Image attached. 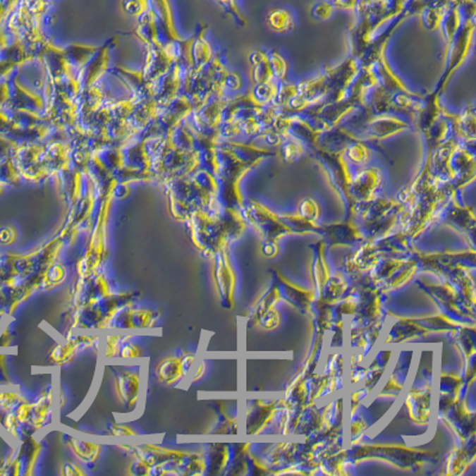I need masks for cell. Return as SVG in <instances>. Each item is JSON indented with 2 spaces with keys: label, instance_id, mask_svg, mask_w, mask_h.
<instances>
[{
  "label": "cell",
  "instance_id": "obj_1",
  "mask_svg": "<svg viewBox=\"0 0 476 476\" xmlns=\"http://www.w3.org/2000/svg\"><path fill=\"white\" fill-rule=\"evenodd\" d=\"M275 155H278V152L269 149L255 148L250 145L236 142L217 143L214 152V176L221 198L230 204H240V180L264 157Z\"/></svg>",
  "mask_w": 476,
  "mask_h": 476
},
{
  "label": "cell",
  "instance_id": "obj_2",
  "mask_svg": "<svg viewBox=\"0 0 476 476\" xmlns=\"http://www.w3.org/2000/svg\"><path fill=\"white\" fill-rule=\"evenodd\" d=\"M358 63V59L350 55L337 67L327 69L317 78L298 84L297 95L286 110L297 114L318 104L334 103L342 99L361 69Z\"/></svg>",
  "mask_w": 476,
  "mask_h": 476
},
{
  "label": "cell",
  "instance_id": "obj_3",
  "mask_svg": "<svg viewBox=\"0 0 476 476\" xmlns=\"http://www.w3.org/2000/svg\"><path fill=\"white\" fill-rule=\"evenodd\" d=\"M118 183V180L114 176H107V179L103 181V183H100V195H103V199L87 250L76 264V271L79 278H86L95 274L100 264L104 262V260L106 259L107 218L110 212L111 202L114 197V190Z\"/></svg>",
  "mask_w": 476,
  "mask_h": 476
},
{
  "label": "cell",
  "instance_id": "obj_4",
  "mask_svg": "<svg viewBox=\"0 0 476 476\" xmlns=\"http://www.w3.org/2000/svg\"><path fill=\"white\" fill-rule=\"evenodd\" d=\"M131 294H111L97 304L73 309L72 328L106 329L116 315L131 304Z\"/></svg>",
  "mask_w": 476,
  "mask_h": 476
},
{
  "label": "cell",
  "instance_id": "obj_5",
  "mask_svg": "<svg viewBox=\"0 0 476 476\" xmlns=\"http://www.w3.org/2000/svg\"><path fill=\"white\" fill-rule=\"evenodd\" d=\"M350 126V130H356V133H353L355 138L360 140H370V141H379L392 136L394 133L410 129V124L405 121L394 118L387 114H379V116H370L365 114L363 119H353L348 123Z\"/></svg>",
  "mask_w": 476,
  "mask_h": 476
},
{
  "label": "cell",
  "instance_id": "obj_6",
  "mask_svg": "<svg viewBox=\"0 0 476 476\" xmlns=\"http://www.w3.org/2000/svg\"><path fill=\"white\" fill-rule=\"evenodd\" d=\"M111 294L112 291L110 282L102 273H95L86 278H79L73 287V309L97 304L98 301L109 297Z\"/></svg>",
  "mask_w": 476,
  "mask_h": 476
},
{
  "label": "cell",
  "instance_id": "obj_7",
  "mask_svg": "<svg viewBox=\"0 0 476 476\" xmlns=\"http://www.w3.org/2000/svg\"><path fill=\"white\" fill-rule=\"evenodd\" d=\"M472 30H474V27L472 24H468V25L465 24V27L462 28L461 31L458 32V35H455V37L453 38V41L450 42L449 46H446L448 47L446 69L443 74L442 79L438 84L437 90L434 92L436 94L439 95L450 75L465 61V57L468 55L469 49H470V46H472Z\"/></svg>",
  "mask_w": 476,
  "mask_h": 476
},
{
  "label": "cell",
  "instance_id": "obj_8",
  "mask_svg": "<svg viewBox=\"0 0 476 476\" xmlns=\"http://www.w3.org/2000/svg\"><path fill=\"white\" fill-rule=\"evenodd\" d=\"M141 387V374L138 373V370H122L116 375L114 389L126 411L133 412L138 408Z\"/></svg>",
  "mask_w": 476,
  "mask_h": 476
},
{
  "label": "cell",
  "instance_id": "obj_9",
  "mask_svg": "<svg viewBox=\"0 0 476 476\" xmlns=\"http://www.w3.org/2000/svg\"><path fill=\"white\" fill-rule=\"evenodd\" d=\"M195 361L193 355L183 356H169L164 358L155 367V375L161 384L173 386L186 377L192 363Z\"/></svg>",
  "mask_w": 476,
  "mask_h": 476
},
{
  "label": "cell",
  "instance_id": "obj_10",
  "mask_svg": "<svg viewBox=\"0 0 476 476\" xmlns=\"http://www.w3.org/2000/svg\"><path fill=\"white\" fill-rule=\"evenodd\" d=\"M99 337L97 336H75L71 337L65 343H59L50 353V362L54 366H63L71 362L74 356L80 350L98 346Z\"/></svg>",
  "mask_w": 476,
  "mask_h": 476
},
{
  "label": "cell",
  "instance_id": "obj_11",
  "mask_svg": "<svg viewBox=\"0 0 476 476\" xmlns=\"http://www.w3.org/2000/svg\"><path fill=\"white\" fill-rule=\"evenodd\" d=\"M130 306H126L116 315L111 322L110 328L116 330L147 329L152 327L157 322V313L147 309H133Z\"/></svg>",
  "mask_w": 476,
  "mask_h": 476
},
{
  "label": "cell",
  "instance_id": "obj_12",
  "mask_svg": "<svg viewBox=\"0 0 476 476\" xmlns=\"http://www.w3.org/2000/svg\"><path fill=\"white\" fill-rule=\"evenodd\" d=\"M53 412V391H43L36 404L23 405L19 410V418L22 422H30L32 427L42 429L49 422Z\"/></svg>",
  "mask_w": 476,
  "mask_h": 476
},
{
  "label": "cell",
  "instance_id": "obj_13",
  "mask_svg": "<svg viewBox=\"0 0 476 476\" xmlns=\"http://www.w3.org/2000/svg\"><path fill=\"white\" fill-rule=\"evenodd\" d=\"M382 181L381 171L377 168H365L351 178L349 195L351 198L370 199Z\"/></svg>",
  "mask_w": 476,
  "mask_h": 476
},
{
  "label": "cell",
  "instance_id": "obj_14",
  "mask_svg": "<svg viewBox=\"0 0 476 476\" xmlns=\"http://www.w3.org/2000/svg\"><path fill=\"white\" fill-rule=\"evenodd\" d=\"M66 437H67L66 438V446H68L71 453L76 458H79L84 463H94L98 460L100 451H102L100 444L85 442L83 439L72 437V436H66Z\"/></svg>",
  "mask_w": 476,
  "mask_h": 476
},
{
  "label": "cell",
  "instance_id": "obj_15",
  "mask_svg": "<svg viewBox=\"0 0 476 476\" xmlns=\"http://www.w3.org/2000/svg\"><path fill=\"white\" fill-rule=\"evenodd\" d=\"M252 65V79L256 85L267 84L274 81V76L271 73V63L266 51H254L249 57Z\"/></svg>",
  "mask_w": 476,
  "mask_h": 476
},
{
  "label": "cell",
  "instance_id": "obj_16",
  "mask_svg": "<svg viewBox=\"0 0 476 476\" xmlns=\"http://www.w3.org/2000/svg\"><path fill=\"white\" fill-rule=\"evenodd\" d=\"M344 159L348 164L355 167H362L370 161L372 150L370 147L363 142V140L354 138L348 143L347 148L344 149Z\"/></svg>",
  "mask_w": 476,
  "mask_h": 476
},
{
  "label": "cell",
  "instance_id": "obj_17",
  "mask_svg": "<svg viewBox=\"0 0 476 476\" xmlns=\"http://www.w3.org/2000/svg\"><path fill=\"white\" fill-rule=\"evenodd\" d=\"M282 136V141L279 145V150L283 160L287 162H293L298 160L299 157H303L305 154V149L306 145L303 142L299 141L297 138H292L290 135L285 133H280Z\"/></svg>",
  "mask_w": 476,
  "mask_h": 476
},
{
  "label": "cell",
  "instance_id": "obj_18",
  "mask_svg": "<svg viewBox=\"0 0 476 476\" xmlns=\"http://www.w3.org/2000/svg\"><path fill=\"white\" fill-rule=\"evenodd\" d=\"M67 278V269L61 263H53L43 275L41 288L49 291L54 287L61 285Z\"/></svg>",
  "mask_w": 476,
  "mask_h": 476
},
{
  "label": "cell",
  "instance_id": "obj_19",
  "mask_svg": "<svg viewBox=\"0 0 476 476\" xmlns=\"http://www.w3.org/2000/svg\"><path fill=\"white\" fill-rule=\"evenodd\" d=\"M268 27L275 32H286L293 29V18L285 10L271 11L267 19Z\"/></svg>",
  "mask_w": 476,
  "mask_h": 476
},
{
  "label": "cell",
  "instance_id": "obj_20",
  "mask_svg": "<svg viewBox=\"0 0 476 476\" xmlns=\"http://www.w3.org/2000/svg\"><path fill=\"white\" fill-rule=\"evenodd\" d=\"M268 59H269L271 73H273L275 80L279 81V83L285 81L287 65H286L283 57L276 50H271V53H268Z\"/></svg>",
  "mask_w": 476,
  "mask_h": 476
},
{
  "label": "cell",
  "instance_id": "obj_21",
  "mask_svg": "<svg viewBox=\"0 0 476 476\" xmlns=\"http://www.w3.org/2000/svg\"><path fill=\"white\" fill-rule=\"evenodd\" d=\"M131 336L109 335L105 341V358H112L118 356L123 343L129 341Z\"/></svg>",
  "mask_w": 476,
  "mask_h": 476
},
{
  "label": "cell",
  "instance_id": "obj_22",
  "mask_svg": "<svg viewBox=\"0 0 476 476\" xmlns=\"http://www.w3.org/2000/svg\"><path fill=\"white\" fill-rule=\"evenodd\" d=\"M118 356L121 358H124V360H133V358H141L143 356V353H142L141 348L138 347L136 344L126 341V342L123 343Z\"/></svg>",
  "mask_w": 476,
  "mask_h": 476
},
{
  "label": "cell",
  "instance_id": "obj_23",
  "mask_svg": "<svg viewBox=\"0 0 476 476\" xmlns=\"http://www.w3.org/2000/svg\"><path fill=\"white\" fill-rule=\"evenodd\" d=\"M109 434L114 437H133L138 432L126 424H111L109 425Z\"/></svg>",
  "mask_w": 476,
  "mask_h": 476
},
{
  "label": "cell",
  "instance_id": "obj_24",
  "mask_svg": "<svg viewBox=\"0 0 476 476\" xmlns=\"http://www.w3.org/2000/svg\"><path fill=\"white\" fill-rule=\"evenodd\" d=\"M150 469H152V467H150L148 463H145V462L136 458V460L133 461V465H131V474L138 476L150 475Z\"/></svg>",
  "mask_w": 476,
  "mask_h": 476
},
{
  "label": "cell",
  "instance_id": "obj_25",
  "mask_svg": "<svg viewBox=\"0 0 476 476\" xmlns=\"http://www.w3.org/2000/svg\"><path fill=\"white\" fill-rule=\"evenodd\" d=\"M62 474L66 476H83L85 475L84 470L80 465H76L74 462H66L62 465Z\"/></svg>",
  "mask_w": 476,
  "mask_h": 476
}]
</instances>
